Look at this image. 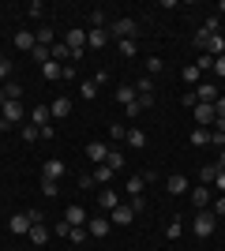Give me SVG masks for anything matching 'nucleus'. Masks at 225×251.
<instances>
[{
	"label": "nucleus",
	"mask_w": 225,
	"mask_h": 251,
	"mask_svg": "<svg viewBox=\"0 0 225 251\" xmlns=\"http://www.w3.org/2000/svg\"><path fill=\"white\" fill-rule=\"evenodd\" d=\"M214 229H218V214H214V210H195V218H192V232H195V236L206 240Z\"/></svg>",
	"instance_id": "f257e3e1"
},
{
	"label": "nucleus",
	"mask_w": 225,
	"mask_h": 251,
	"mask_svg": "<svg viewBox=\"0 0 225 251\" xmlns=\"http://www.w3.org/2000/svg\"><path fill=\"white\" fill-rule=\"evenodd\" d=\"M135 34H139V23L131 19V15H120V19L109 23V38H117V42H128Z\"/></svg>",
	"instance_id": "f03ea898"
},
{
	"label": "nucleus",
	"mask_w": 225,
	"mask_h": 251,
	"mask_svg": "<svg viewBox=\"0 0 225 251\" xmlns=\"http://www.w3.org/2000/svg\"><path fill=\"white\" fill-rule=\"evenodd\" d=\"M188 195H192L195 210H210V202H214V188H206V184H195Z\"/></svg>",
	"instance_id": "7ed1b4c3"
},
{
	"label": "nucleus",
	"mask_w": 225,
	"mask_h": 251,
	"mask_svg": "<svg viewBox=\"0 0 225 251\" xmlns=\"http://www.w3.org/2000/svg\"><path fill=\"white\" fill-rule=\"evenodd\" d=\"M64 45L72 49V60H79V56H83V45H86V34L75 26V30H68V34H64Z\"/></svg>",
	"instance_id": "20e7f679"
},
{
	"label": "nucleus",
	"mask_w": 225,
	"mask_h": 251,
	"mask_svg": "<svg viewBox=\"0 0 225 251\" xmlns=\"http://www.w3.org/2000/svg\"><path fill=\"white\" fill-rule=\"evenodd\" d=\"M109 225H113V221H109L105 214H94V218H86V232H90V236H98V240H101V236L109 232Z\"/></svg>",
	"instance_id": "39448f33"
},
{
	"label": "nucleus",
	"mask_w": 225,
	"mask_h": 251,
	"mask_svg": "<svg viewBox=\"0 0 225 251\" xmlns=\"http://www.w3.org/2000/svg\"><path fill=\"white\" fill-rule=\"evenodd\" d=\"M218 98H222V86H214V83H199V86H195V101L214 105Z\"/></svg>",
	"instance_id": "423d86ee"
},
{
	"label": "nucleus",
	"mask_w": 225,
	"mask_h": 251,
	"mask_svg": "<svg viewBox=\"0 0 225 251\" xmlns=\"http://www.w3.org/2000/svg\"><path fill=\"white\" fill-rule=\"evenodd\" d=\"M192 113H195V120H199V127H210V124H214V120H218L214 105H206V101H199V105H195V109H192Z\"/></svg>",
	"instance_id": "0eeeda50"
},
{
	"label": "nucleus",
	"mask_w": 225,
	"mask_h": 251,
	"mask_svg": "<svg viewBox=\"0 0 225 251\" xmlns=\"http://www.w3.org/2000/svg\"><path fill=\"white\" fill-rule=\"evenodd\" d=\"M0 120H4V124H23V105L19 101H8V105H4V109H0Z\"/></svg>",
	"instance_id": "6e6552de"
},
{
	"label": "nucleus",
	"mask_w": 225,
	"mask_h": 251,
	"mask_svg": "<svg viewBox=\"0 0 225 251\" xmlns=\"http://www.w3.org/2000/svg\"><path fill=\"white\" fill-rule=\"evenodd\" d=\"M64 221L72 225V229H79V225H86V210L79 206V202H72V206L64 210Z\"/></svg>",
	"instance_id": "1a4fd4ad"
},
{
	"label": "nucleus",
	"mask_w": 225,
	"mask_h": 251,
	"mask_svg": "<svg viewBox=\"0 0 225 251\" xmlns=\"http://www.w3.org/2000/svg\"><path fill=\"white\" fill-rule=\"evenodd\" d=\"M113 38H109V26H101V30H86V45L90 49H101V45H109Z\"/></svg>",
	"instance_id": "9d476101"
},
{
	"label": "nucleus",
	"mask_w": 225,
	"mask_h": 251,
	"mask_svg": "<svg viewBox=\"0 0 225 251\" xmlns=\"http://www.w3.org/2000/svg\"><path fill=\"white\" fill-rule=\"evenodd\" d=\"M30 225H34V221H30V214H15V218L8 221V229L15 232V236H23V232H30Z\"/></svg>",
	"instance_id": "9b49d317"
},
{
	"label": "nucleus",
	"mask_w": 225,
	"mask_h": 251,
	"mask_svg": "<svg viewBox=\"0 0 225 251\" xmlns=\"http://www.w3.org/2000/svg\"><path fill=\"white\" fill-rule=\"evenodd\" d=\"M49 113H53L56 120H64V116H72V98H53V105H49Z\"/></svg>",
	"instance_id": "f8f14e48"
},
{
	"label": "nucleus",
	"mask_w": 225,
	"mask_h": 251,
	"mask_svg": "<svg viewBox=\"0 0 225 251\" xmlns=\"http://www.w3.org/2000/svg\"><path fill=\"white\" fill-rule=\"evenodd\" d=\"M105 157H109V147H105V143H90V147H86V161L105 165Z\"/></svg>",
	"instance_id": "ddd939ff"
},
{
	"label": "nucleus",
	"mask_w": 225,
	"mask_h": 251,
	"mask_svg": "<svg viewBox=\"0 0 225 251\" xmlns=\"http://www.w3.org/2000/svg\"><path fill=\"white\" fill-rule=\"evenodd\" d=\"M64 176V161H45L42 165V180H60Z\"/></svg>",
	"instance_id": "4468645a"
},
{
	"label": "nucleus",
	"mask_w": 225,
	"mask_h": 251,
	"mask_svg": "<svg viewBox=\"0 0 225 251\" xmlns=\"http://www.w3.org/2000/svg\"><path fill=\"white\" fill-rule=\"evenodd\" d=\"M26 236H30V244H45V240H49V225H45V221H34Z\"/></svg>",
	"instance_id": "2eb2a0df"
},
{
	"label": "nucleus",
	"mask_w": 225,
	"mask_h": 251,
	"mask_svg": "<svg viewBox=\"0 0 225 251\" xmlns=\"http://www.w3.org/2000/svg\"><path fill=\"white\" fill-rule=\"evenodd\" d=\"M109 221H113V225H131V221H135V210L131 206H117Z\"/></svg>",
	"instance_id": "dca6fc26"
},
{
	"label": "nucleus",
	"mask_w": 225,
	"mask_h": 251,
	"mask_svg": "<svg viewBox=\"0 0 225 251\" xmlns=\"http://www.w3.org/2000/svg\"><path fill=\"white\" fill-rule=\"evenodd\" d=\"M42 75L49 79V83H56V79H64V64H56V60L42 64Z\"/></svg>",
	"instance_id": "f3484780"
},
{
	"label": "nucleus",
	"mask_w": 225,
	"mask_h": 251,
	"mask_svg": "<svg viewBox=\"0 0 225 251\" xmlns=\"http://www.w3.org/2000/svg\"><path fill=\"white\" fill-rule=\"evenodd\" d=\"M131 150H143L147 147V131H139V127H128V139H124Z\"/></svg>",
	"instance_id": "a211bd4d"
},
{
	"label": "nucleus",
	"mask_w": 225,
	"mask_h": 251,
	"mask_svg": "<svg viewBox=\"0 0 225 251\" xmlns=\"http://www.w3.org/2000/svg\"><path fill=\"white\" fill-rule=\"evenodd\" d=\"M49 116H53V113H49V105H38V109L30 113V124L34 127H49Z\"/></svg>",
	"instance_id": "6ab92c4d"
},
{
	"label": "nucleus",
	"mask_w": 225,
	"mask_h": 251,
	"mask_svg": "<svg viewBox=\"0 0 225 251\" xmlns=\"http://www.w3.org/2000/svg\"><path fill=\"white\" fill-rule=\"evenodd\" d=\"M169 191H173V195H184V191H192L188 176H180V173H173V176H169Z\"/></svg>",
	"instance_id": "aec40b11"
},
{
	"label": "nucleus",
	"mask_w": 225,
	"mask_h": 251,
	"mask_svg": "<svg viewBox=\"0 0 225 251\" xmlns=\"http://www.w3.org/2000/svg\"><path fill=\"white\" fill-rule=\"evenodd\" d=\"M15 45H19V49H26V52H34V45H38V38H34L30 30H19V34H15Z\"/></svg>",
	"instance_id": "412c9836"
},
{
	"label": "nucleus",
	"mask_w": 225,
	"mask_h": 251,
	"mask_svg": "<svg viewBox=\"0 0 225 251\" xmlns=\"http://www.w3.org/2000/svg\"><path fill=\"white\" fill-rule=\"evenodd\" d=\"M131 86H135V94H139V98H154V79H150V75H143L139 83H131Z\"/></svg>",
	"instance_id": "4be33fe9"
},
{
	"label": "nucleus",
	"mask_w": 225,
	"mask_h": 251,
	"mask_svg": "<svg viewBox=\"0 0 225 251\" xmlns=\"http://www.w3.org/2000/svg\"><path fill=\"white\" fill-rule=\"evenodd\" d=\"M135 98H139V94H135V86H131V83L117 86V101H120V105H131V101H135Z\"/></svg>",
	"instance_id": "5701e85b"
},
{
	"label": "nucleus",
	"mask_w": 225,
	"mask_h": 251,
	"mask_svg": "<svg viewBox=\"0 0 225 251\" xmlns=\"http://www.w3.org/2000/svg\"><path fill=\"white\" fill-rule=\"evenodd\" d=\"M98 202H101V210H117L120 206V195H117V191H101Z\"/></svg>",
	"instance_id": "b1692460"
},
{
	"label": "nucleus",
	"mask_w": 225,
	"mask_h": 251,
	"mask_svg": "<svg viewBox=\"0 0 225 251\" xmlns=\"http://www.w3.org/2000/svg\"><path fill=\"white\" fill-rule=\"evenodd\" d=\"M105 165L113 169V173H120V169H124V154H120L117 147H109V157H105Z\"/></svg>",
	"instance_id": "393cba45"
},
{
	"label": "nucleus",
	"mask_w": 225,
	"mask_h": 251,
	"mask_svg": "<svg viewBox=\"0 0 225 251\" xmlns=\"http://www.w3.org/2000/svg\"><path fill=\"white\" fill-rule=\"evenodd\" d=\"M30 56H34V64H49V60H53L49 45H34V52H30Z\"/></svg>",
	"instance_id": "a878e982"
},
{
	"label": "nucleus",
	"mask_w": 225,
	"mask_h": 251,
	"mask_svg": "<svg viewBox=\"0 0 225 251\" xmlns=\"http://www.w3.org/2000/svg\"><path fill=\"white\" fill-rule=\"evenodd\" d=\"M90 176H94V184H109V180H113V169H109V165H98Z\"/></svg>",
	"instance_id": "bb28decb"
},
{
	"label": "nucleus",
	"mask_w": 225,
	"mask_h": 251,
	"mask_svg": "<svg viewBox=\"0 0 225 251\" xmlns=\"http://www.w3.org/2000/svg\"><path fill=\"white\" fill-rule=\"evenodd\" d=\"M79 90H83L86 101H94V98H98V83H94V79H83V83H79Z\"/></svg>",
	"instance_id": "cd10ccee"
},
{
	"label": "nucleus",
	"mask_w": 225,
	"mask_h": 251,
	"mask_svg": "<svg viewBox=\"0 0 225 251\" xmlns=\"http://www.w3.org/2000/svg\"><path fill=\"white\" fill-rule=\"evenodd\" d=\"M180 75H184V83H188V86H199V68H195V64H188Z\"/></svg>",
	"instance_id": "c85d7f7f"
},
{
	"label": "nucleus",
	"mask_w": 225,
	"mask_h": 251,
	"mask_svg": "<svg viewBox=\"0 0 225 251\" xmlns=\"http://www.w3.org/2000/svg\"><path fill=\"white\" fill-rule=\"evenodd\" d=\"M214 176H218V165H203V173H199V184H214Z\"/></svg>",
	"instance_id": "c756f323"
},
{
	"label": "nucleus",
	"mask_w": 225,
	"mask_h": 251,
	"mask_svg": "<svg viewBox=\"0 0 225 251\" xmlns=\"http://www.w3.org/2000/svg\"><path fill=\"white\" fill-rule=\"evenodd\" d=\"M124 191H128V195H143V176H128Z\"/></svg>",
	"instance_id": "7c9ffc66"
},
{
	"label": "nucleus",
	"mask_w": 225,
	"mask_h": 251,
	"mask_svg": "<svg viewBox=\"0 0 225 251\" xmlns=\"http://www.w3.org/2000/svg\"><path fill=\"white\" fill-rule=\"evenodd\" d=\"M38 139H42L38 127H34V124H23V143H38Z\"/></svg>",
	"instance_id": "2f4dec72"
},
{
	"label": "nucleus",
	"mask_w": 225,
	"mask_h": 251,
	"mask_svg": "<svg viewBox=\"0 0 225 251\" xmlns=\"http://www.w3.org/2000/svg\"><path fill=\"white\" fill-rule=\"evenodd\" d=\"M206 143H210V131H206V127L192 131V147H206Z\"/></svg>",
	"instance_id": "473e14b6"
},
{
	"label": "nucleus",
	"mask_w": 225,
	"mask_h": 251,
	"mask_svg": "<svg viewBox=\"0 0 225 251\" xmlns=\"http://www.w3.org/2000/svg\"><path fill=\"white\" fill-rule=\"evenodd\" d=\"M135 52H139V45H135V38H128V42H120V56H135Z\"/></svg>",
	"instance_id": "72a5a7b5"
},
{
	"label": "nucleus",
	"mask_w": 225,
	"mask_h": 251,
	"mask_svg": "<svg viewBox=\"0 0 225 251\" xmlns=\"http://www.w3.org/2000/svg\"><path fill=\"white\" fill-rule=\"evenodd\" d=\"M26 15L42 19V15H45V4H42V0H30V4H26Z\"/></svg>",
	"instance_id": "f704fd0d"
},
{
	"label": "nucleus",
	"mask_w": 225,
	"mask_h": 251,
	"mask_svg": "<svg viewBox=\"0 0 225 251\" xmlns=\"http://www.w3.org/2000/svg\"><path fill=\"white\" fill-rule=\"evenodd\" d=\"M109 135H113V143H120V139H128V127L124 124H109Z\"/></svg>",
	"instance_id": "c9c22d12"
},
{
	"label": "nucleus",
	"mask_w": 225,
	"mask_h": 251,
	"mask_svg": "<svg viewBox=\"0 0 225 251\" xmlns=\"http://www.w3.org/2000/svg\"><path fill=\"white\" fill-rule=\"evenodd\" d=\"M180 232H184L180 218H173V225H169V229H165V236H169V240H180Z\"/></svg>",
	"instance_id": "e433bc0d"
},
{
	"label": "nucleus",
	"mask_w": 225,
	"mask_h": 251,
	"mask_svg": "<svg viewBox=\"0 0 225 251\" xmlns=\"http://www.w3.org/2000/svg\"><path fill=\"white\" fill-rule=\"evenodd\" d=\"M34 38H38V45H53L56 38H53V30H49V26H42V30L34 34Z\"/></svg>",
	"instance_id": "4c0bfd02"
},
{
	"label": "nucleus",
	"mask_w": 225,
	"mask_h": 251,
	"mask_svg": "<svg viewBox=\"0 0 225 251\" xmlns=\"http://www.w3.org/2000/svg\"><path fill=\"white\" fill-rule=\"evenodd\" d=\"M4 94H8V101H15V98H23V86L19 83H4Z\"/></svg>",
	"instance_id": "58836bf2"
},
{
	"label": "nucleus",
	"mask_w": 225,
	"mask_h": 251,
	"mask_svg": "<svg viewBox=\"0 0 225 251\" xmlns=\"http://www.w3.org/2000/svg\"><path fill=\"white\" fill-rule=\"evenodd\" d=\"M195 68H199V75H203V72H210V68H214V56H210V52H203V56H199V64H195Z\"/></svg>",
	"instance_id": "ea45409f"
},
{
	"label": "nucleus",
	"mask_w": 225,
	"mask_h": 251,
	"mask_svg": "<svg viewBox=\"0 0 225 251\" xmlns=\"http://www.w3.org/2000/svg\"><path fill=\"white\" fill-rule=\"evenodd\" d=\"M83 236H90V232H86V225H79V229L68 232V240H75V244H83Z\"/></svg>",
	"instance_id": "a19ab883"
},
{
	"label": "nucleus",
	"mask_w": 225,
	"mask_h": 251,
	"mask_svg": "<svg viewBox=\"0 0 225 251\" xmlns=\"http://www.w3.org/2000/svg\"><path fill=\"white\" fill-rule=\"evenodd\" d=\"M161 68H165V64H161V56H150V60H147V72H150V75L161 72Z\"/></svg>",
	"instance_id": "79ce46f5"
},
{
	"label": "nucleus",
	"mask_w": 225,
	"mask_h": 251,
	"mask_svg": "<svg viewBox=\"0 0 225 251\" xmlns=\"http://www.w3.org/2000/svg\"><path fill=\"white\" fill-rule=\"evenodd\" d=\"M124 113H128V116H139V113H143V101H139V98H135V101H131V105H124Z\"/></svg>",
	"instance_id": "37998d69"
},
{
	"label": "nucleus",
	"mask_w": 225,
	"mask_h": 251,
	"mask_svg": "<svg viewBox=\"0 0 225 251\" xmlns=\"http://www.w3.org/2000/svg\"><path fill=\"white\" fill-rule=\"evenodd\" d=\"M56 191H60V188H56V180H42V195H56Z\"/></svg>",
	"instance_id": "c03bdc74"
},
{
	"label": "nucleus",
	"mask_w": 225,
	"mask_h": 251,
	"mask_svg": "<svg viewBox=\"0 0 225 251\" xmlns=\"http://www.w3.org/2000/svg\"><path fill=\"white\" fill-rule=\"evenodd\" d=\"M131 210H135V214H143V206H147V199H143V195H131V202H128Z\"/></svg>",
	"instance_id": "a18cd8bd"
},
{
	"label": "nucleus",
	"mask_w": 225,
	"mask_h": 251,
	"mask_svg": "<svg viewBox=\"0 0 225 251\" xmlns=\"http://www.w3.org/2000/svg\"><path fill=\"white\" fill-rule=\"evenodd\" d=\"M210 143H214L218 150H225V131H210Z\"/></svg>",
	"instance_id": "49530a36"
},
{
	"label": "nucleus",
	"mask_w": 225,
	"mask_h": 251,
	"mask_svg": "<svg viewBox=\"0 0 225 251\" xmlns=\"http://www.w3.org/2000/svg\"><path fill=\"white\" fill-rule=\"evenodd\" d=\"M8 75H11V64H8V56L0 52V79H8Z\"/></svg>",
	"instance_id": "de8ad7c7"
},
{
	"label": "nucleus",
	"mask_w": 225,
	"mask_h": 251,
	"mask_svg": "<svg viewBox=\"0 0 225 251\" xmlns=\"http://www.w3.org/2000/svg\"><path fill=\"white\" fill-rule=\"evenodd\" d=\"M53 232H56V236H68V232H72V225H68V221H56Z\"/></svg>",
	"instance_id": "09e8293b"
},
{
	"label": "nucleus",
	"mask_w": 225,
	"mask_h": 251,
	"mask_svg": "<svg viewBox=\"0 0 225 251\" xmlns=\"http://www.w3.org/2000/svg\"><path fill=\"white\" fill-rule=\"evenodd\" d=\"M79 188H83V191L94 188V176H90V173H83V176H79Z\"/></svg>",
	"instance_id": "8fccbe9b"
},
{
	"label": "nucleus",
	"mask_w": 225,
	"mask_h": 251,
	"mask_svg": "<svg viewBox=\"0 0 225 251\" xmlns=\"http://www.w3.org/2000/svg\"><path fill=\"white\" fill-rule=\"evenodd\" d=\"M214 72H218V75H222V79H225V52H222V56H218V60H214Z\"/></svg>",
	"instance_id": "3c124183"
},
{
	"label": "nucleus",
	"mask_w": 225,
	"mask_h": 251,
	"mask_svg": "<svg viewBox=\"0 0 225 251\" xmlns=\"http://www.w3.org/2000/svg\"><path fill=\"white\" fill-rule=\"evenodd\" d=\"M214 191H225V173H218V176H214Z\"/></svg>",
	"instance_id": "603ef678"
},
{
	"label": "nucleus",
	"mask_w": 225,
	"mask_h": 251,
	"mask_svg": "<svg viewBox=\"0 0 225 251\" xmlns=\"http://www.w3.org/2000/svg\"><path fill=\"white\" fill-rule=\"evenodd\" d=\"M214 214H218V218H225V199H218V202H214Z\"/></svg>",
	"instance_id": "864d4df0"
},
{
	"label": "nucleus",
	"mask_w": 225,
	"mask_h": 251,
	"mask_svg": "<svg viewBox=\"0 0 225 251\" xmlns=\"http://www.w3.org/2000/svg\"><path fill=\"white\" fill-rule=\"evenodd\" d=\"M4 105H8V94H4V86H0V109H4Z\"/></svg>",
	"instance_id": "5fc2aeb1"
},
{
	"label": "nucleus",
	"mask_w": 225,
	"mask_h": 251,
	"mask_svg": "<svg viewBox=\"0 0 225 251\" xmlns=\"http://www.w3.org/2000/svg\"><path fill=\"white\" fill-rule=\"evenodd\" d=\"M218 11H222V15H225V0H222V4H218Z\"/></svg>",
	"instance_id": "6e6d98bb"
},
{
	"label": "nucleus",
	"mask_w": 225,
	"mask_h": 251,
	"mask_svg": "<svg viewBox=\"0 0 225 251\" xmlns=\"http://www.w3.org/2000/svg\"><path fill=\"white\" fill-rule=\"evenodd\" d=\"M222 98H225V86H222Z\"/></svg>",
	"instance_id": "4d7b16f0"
}]
</instances>
